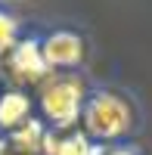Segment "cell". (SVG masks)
Segmentation results:
<instances>
[{"label": "cell", "instance_id": "cell-1", "mask_svg": "<svg viewBox=\"0 0 152 155\" xmlns=\"http://www.w3.org/2000/svg\"><path fill=\"white\" fill-rule=\"evenodd\" d=\"M81 124H84V137L90 143H112V140H121L131 134L134 106L121 93L96 90V93H87L81 106Z\"/></svg>", "mask_w": 152, "mask_h": 155}, {"label": "cell", "instance_id": "cell-2", "mask_svg": "<svg viewBox=\"0 0 152 155\" xmlns=\"http://www.w3.org/2000/svg\"><path fill=\"white\" fill-rule=\"evenodd\" d=\"M37 93H41L44 118L53 127L65 130L81 118V106L87 99V84H84V78L71 74V71H50L37 84Z\"/></svg>", "mask_w": 152, "mask_h": 155}, {"label": "cell", "instance_id": "cell-3", "mask_svg": "<svg viewBox=\"0 0 152 155\" xmlns=\"http://www.w3.org/2000/svg\"><path fill=\"white\" fill-rule=\"evenodd\" d=\"M0 74H3L9 84H16V90L19 87H37L50 74L47 62L41 56V44L31 41V37L9 44L3 53H0Z\"/></svg>", "mask_w": 152, "mask_h": 155}, {"label": "cell", "instance_id": "cell-4", "mask_svg": "<svg viewBox=\"0 0 152 155\" xmlns=\"http://www.w3.org/2000/svg\"><path fill=\"white\" fill-rule=\"evenodd\" d=\"M41 56L50 71H71L84 62V41L74 31H53L44 37Z\"/></svg>", "mask_w": 152, "mask_h": 155}, {"label": "cell", "instance_id": "cell-5", "mask_svg": "<svg viewBox=\"0 0 152 155\" xmlns=\"http://www.w3.org/2000/svg\"><path fill=\"white\" fill-rule=\"evenodd\" d=\"M0 149L9 152V155H44V149H47V127L41 121L28 118L25 124H19L16 130L6 134Z\"/></svg>", "mask_w": 152, "mask_h": 155}, {"label": "cell", "instance_id": "cell-6", "mask_svg": "<svg viewBox=\"0 0 152 155\" xmlns=\"http://www.w3.org/2000/svg\"><path fill=\"white\" fill-rule=\"evenodd\" d=\"M103 149L78 130H47V149L44 155H99Z\"/></svg>", "mask_w": 152, "mask_h": 155}, {"label": "cell", "instance_id": "cell-7", "mask_svg": "<svg viewBox=\"0 0 152 155\" xmlns=\"http://www.w3.org/2000/svg\"><path fill=\"white\" fill-rule=\"evenodd\" d=\"M28 118H31V99L16 87L6 90L0 96V130H16Z\"/></svg>", "mask_w": 152, "mask_h": 155}, {"label": "cell", "instance_id": "cell-8", "mask_svg": "<svg viewBox=\"0 0 152 155\" xmlns=\"http://www.w3.org/2000/svg\"><path fill=\"white\" fill-rule=\"evenodd\" d=\"M16 34H19V25L12 16H6V12H0V53L9 47V44H16Z\"/></svg>", "mask_w": 152, "mask_h": 155}, {"label": "cell", "instance_id": "cell-9", "mask_svg": "<svg viewBox=\"0 0 152 155\" xmlns=\"http://www.w3.org/2000/svg\"><path fill=\"white\" fill-rule=\"evenodd\" d=\"M99 155H137V152L127 149V146H112V149H103Z\"/></svg>", "mask_w": 152, "mask_h": 155}, {"label": "cell", "instance_id": "cell-10", "mask_svg": "<svg viewBox=\"0 0 152 155\" xmlns=\"http://www.w3.org/2000/svg\"><path fill=\"white\" fill-rule=\"evenodd\" d=\"M0 155H9V152H3V149H0Z\"/></svg>", "mask_w": 152, "mask_h": 155}, {"label": "cell", "instance_id": "cell-11", "mask_svg": "<svg viewBox=\"0 0 152 155\" xmlns=\"http://www.w3.org/2000/svg\"><path fill=\"white\" fill-rule=\"evenodd\" d=\"M0 143H3V140H0Z\"/></svg>", "mask_w": 152, "mask_h": 155}]
</instances>
